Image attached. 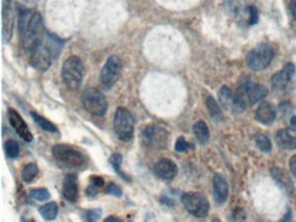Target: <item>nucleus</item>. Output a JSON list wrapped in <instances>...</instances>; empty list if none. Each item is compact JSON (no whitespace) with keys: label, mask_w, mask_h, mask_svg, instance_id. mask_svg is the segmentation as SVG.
Masks as SVG:
<instances>
[{"label":"nucleus","mask_w":296,"mask_h":222,"mask_svg":"<svg viewBox=\"0 0 296 222\" xmlns=\"http://www.w3.org/2000/svg\"><path fill=\"white\" fill-rule=\"evenodd\" d=\"M121 71V62L120 59L117 56H111L108 59L105 66L102 67L101 75H100V79H101L102 86L105 89H111L115 83L117 82L119 79V75H120Z\"/></svg>","instance_id":"nucleus-10"},{"label":"nucleus","mask_w":296,"mask_h":222,"mask_svg":"<svg viewBox=\"0 0 296 222\" xmlns=\"http://www.w3.org/2000/svg\"><path fill=\"white\" fill-rule=\"evenodd\" d=\"M62 78L70 89H78L83 78L82 60L77 56H70L62 68Z\"/></svg>","instance_id":"nucleus-5"},{"label":"nucleus","mask_w":296,"mask_h":222,"mask_svg":"<svg viewBox=\"0 0 296 222\" xmlns=\"http://www.w3.org/2000/svg\"><path fill=\"white\" fill-rule=\"evenodd\" d=\"M295 64L286 63L285 67L282 68L281 71H278V73H276L273 75L272 86L274 87L276 90H282V89H285L292 81V78L295 77Z\"/></svg>","instance_id":"nucleus-13"},{"label":"nucleus","mask_w":296,"mask_h":222,"mask_svg":"<svg viewBox=\"0 0 296 222\" xmlns=\"http://www.w3.org/2000/svg\"><path fill=\"white\" fill-rule=\"evenodd\" d=\"M289 168H291V173L296 177V155L291 157L289 159Z\"/></svg>","instance_id":"nucleus-37"},{"label":"nucleus","mask_w":296,"mask_h":222,"mask_svg":"<svg viewBox=\"0 0 296 222\" xmlns=\"http://www.w3.org/2000/svg\"><path fill=\"white\" fill-rule=\"evenodd\" d=\"M219 100L225 109H228L233 113H240L247 106L243 102L242 98L239 97L238 93H233L228 86H223L220 89Z\"/></svg>","instance_id":"nucleus-12"},{"label":"nucleus","mask_w":296,"mask_h":222,"mask_svg":"<svg viewBox=\"0 0 296 222\" xmlns=\"http://www.w3.org/2000/svg\"><path fill=\"white\" fill-rule=\"evenodd\" d=\"M105 192L109 193V195H113V196H117V198H120L121 196V189L117 187L116 184H108V187L105 188Z\"/></svg>","instance_id":"nucleus-33"},{"label":"nucleus","mask_w":296,"mask_h":222,"mask_svg":"<svg viewBox=\"0 0 296 222\" xmlns=\"http://www.w3.org/2000/svg\"><path fill=\"white\" fill-rule=\"evenodd\" d=\"M276 142L278 147L285 150L296 149V132L291 128H282L276 134Z\"/></svg>","instance_id":"nucleus-17"},{"label":"nucleus","mask_w":296,"mask_h":222,"mask_svg":"<svg viewBox=\"0 0 296 222\" xmlns=\"http://www.w3.org/2000/svg\"><path fill=\"white\" fill-rule=\"evenodd\" d=\"M30 115H32V117L34 119V121L39 124L41 128L44 131H47V132H58V128H56V126L55 124H52L51 121H48L45 117L40 116L39 113H36V112H30Z\"/></svg>","instance_id":"nucleus-24"},{"label":"nucleus","mask_w":296,"mask_h":222,"mask_svg":"<svg viewBox=\"0 0 296 222\" xmlns=\"http://www.w3.org/2000/svg\"><path fill=\"white\" fill-rule=\"evenodd\" d=\"M83 108L94 116L105 115L108 109V102L105 96L97 89H86L82 94Z\"/></svg>","instance_id":"nucleus-7"},{"label":"nucleus","mask_w":296,"mask_h":222,"mask_svg":"<svg viewBox=\"0 0 296 222\" xmlns=\"http://www.w3.org/2000/svg\"><path fill=\"white\" fill-rule=\"evenodd\" d=\"M291 124H292V127H293V128L296 130V116L291 117Z\"/></svg>","instance_id":"nucleus-40"},{"label":"nucleus","mask_w":296,"mask_h":222,"mask_svg":"<svg viewBox=\"0 0 296 222\" xmlns=\"http://www.w3.org/2000/svg\"><path fill=\"white\" fill-rule=\"evenodd\" d=\"M213 192L214 199L219 204H223L228 198V183L220 173L214 174L213 177Z\"/></svg>","instance_id":"nucleus-19"},{"label":"nucleus","mask_w":296,"mask_h":222,"mask_svg":"<svg viewBox=\"0 0 296 222\" xmlns=\"http://www.w3.org/2000/svg\"><path fill=\"white\" fill-rule=\"evenodd\" d=\"M45 28L44 24H43V18L39 13H33L32 17H30L29 24L26 26L24 34H22V44H24V48L28 51V52H33L36 47L39 45L43 39L45 37Z\"/></svg>","instance_id":"nucleus-3"},{"label":"nucleus","mask_w":296,"mask_h":222,"mask_svg":"<svg viewBox=\"0 0 296 222\" xmlns=\"http://www.w3.org/2000/svg\"><path fill=\"white\" fill-rule=\"evenodd\" d=\"M182 203L187 211L197 218H204L209 212V202L205 195L199 192L183 193Z\"/></svg>","instance_id":"nucleus-9"},{"label":"nucleus","mask_w":296,"mask_h":222,"mask_svg":"<svg viewBox=\"0 0 296 222\" xmlns=\"http://www.w3.org/2000/svg\"><path fill=\"white\" fill-rule=\"evenodd\" d=\"M273 59V51L267 44H259L251 49L246 56V63L252 71H261L270 64Z\"/></svg>","instance_id":"nucleus-8"},{"label":"nucleus","mask_w":296,"mask_h":222,"mask_svg":"<svg viewBox=\"0 0 296 222\" xmlns=\"http://www.w3.org/2000/svg\"><path fill=\"white\" fill-rule=\"evenodd\" d=\"M191 147H193V146L190 145L185 138H179V139L176 140L175 150L176 151H179V153H186V151L189 149H191Z\"/></svg>","instance_id":"nucleus-31"},{"label":"nucleus","mask_w":296,"mask_h":222,"mask_svg":"<svg viewBox=\"0 0 296 222\" xmlns=\"http://www.w3.org/2000/svg\"><path fill=\"white\" fill-rule=\"evenodd\" d=\"M63 44L64 41L59 40L56 36L47 33L33 52H30V64L37 70H47L58 58L59 51L63 47Z\"/></svg>","instance_id":"nucleus-1"},{"label":"nucleus","mask_w":296,"mask_h":222,"mask_svg":"<svg viewBox=\"0 0 296 222\" xmlns=\"http://www.w3.org/2000/svg\"><path fill=\"white\" fill-rule=\"evenodd\" d=\"M40 214L43 215L45 221H52L58 215V204L55 202L47 203V204L40 207Z\"/></svg>","instance_id":"nucleus-23"},{"label":"nucleus","mask_w":296,"mask_h":222,"mask_svg":"<svg viewBox=\"0 0 296 222\" xmlns=\"http://www.w3.org/2000/svg\"><path fill=\"white\" fill-rule=\"evenodd\" d=\"M289 13L292 18L296 21V0H289Z\"/></svg>","instance_id":"nucleus-36"},{"label":"nucleus","mask_w":296,"mask_h":222,"mask_svg":"<svg viewBox=\"0 0 296 222\" xmlns=\"http://www.w3.org/2000/svg\"><path fill=\"white\" fill-rule=\"evenodd\" d=\"M13 0H3V39L5 41H10L13 28H14V10H13Z\"/></svg>","instance_id":"nucleus-14"},{"label":"nucleus","mask_w":296,"mask_h":222,"mask_svg":"<svg viewBox=\"0 0 296 222\" xmlns=\"http://www.w3.org/2000/svg\"><path fill=\"white\" fill-rule=\"evenodd\" d=\"M78 193H79V189H78L77 176L73 173H68L64 177L63 181V196L66 198V200L73 203L77 202Z\"/></svg>","instance_id":"nucleus-18"},{"label":"nucleus","mask_w":296,"mask_h":222,"mask_svg":"<svg viewBox=\"0 0 296 222\" xmlns=\"http://www.w3.org/2000/svg\"><path fill=\"white\" fill-rule=\"evenodd\" d=\"M255 119L262 124H272L274 119H276V109L273 108L272 104L269 102H262L261 105L258 106L257 112H255Z\"/></svg>","instance_id":"nucleus-20"},{"label":"nucleus","mask_w":296,"mask_h":222,"mask_svg":"<svg viewBox=\"0 0 296 222\" xmlns=\"http://www.w3.org/2000/svg\"><path fill=\"white\" fill-rule=\"evenodd\" d=\"M255 143H257L258 149L263 151V153H269L272 150V142L266 135H258L257 139H255Z\"/></svg>","instance_id":"nucleus-29"},{"label":"nucleus","mask_w":296,"mask_h":222,"mask_svg":"<svg viewBox=\"0 0 296 222\" xmlns=\"http://www.w3.org/2000/svg\"><path fill=\"white\" fill-rule=\"evenodd\" d=\"M247 13H248V24L250 25H255L258 22V10L254 7V6H250L247 9Z\"/></svg>","instance_id":"nucleus-32"},{"label":"nucleus","mask_w":296,"mask_h":222,"mask_svg":"<svg viewBox=\"0 0 296 222\" xmlns=\"http://www.w3.org/2000/svg\"><path fill=\"white\" fill-rule=\"evenodd\" d=\"M142 140L147 147L163 149L167 146L168 132L159 126H147L142 132Z\"/></svg>","instance_id":"nucleus-11"},{"label":"nucleus","mask_w":296,"mask_h":222,"mask_svg":"<svg viewBox=\"0 0 296 222\" xmlns=\"http://www.w3.org/2000/svg\"><path fill=\"white\" fill-rule=\"evenodd\" d=\"M194 135L201 145H205L209 140V128L205 121H197L194 124Z\"/></svg>","instance_id":"nucleus-22"},{"label":"nucleus","mask_w":296,"mask_h":222,"mask_svg":"<svg viewBox=\"0 0 296 222\" xmlns=\"http://www.w3.org/2000/svg\"><path fill=\"white\" fill-rule=\"evenodd\" d=\"M155 173L163 180H172L175 179L178 174V166L174 161L163 158L156 162Z\"/></svg>","instance_id":"nucleus-16"},{"label":"nucleus","mask_w":296,"mask_h":222,"mask_svg":"<svg viewBox=\"0 0 296 222\" xmlns=\"http://www.w3.org/2000/svg\"><path fill=\"white\" fill-rule=\"evenodd\" d=\"M52 154L59 165L73 170H81L86 168V158L78 149L70 145H55Z\"/></svg>","instance_id":"nucleus-2"},{"label":"nucleus","mask_w":296,"mask_h":222,"mask_svg":"<svg viewBox=\"0 0 296 222\" xmlns=\"http://www.w3.org/2000/svg\"><path fill=\"white\" fill-rule=\"evenodd\" d=\"M206 106H208L209 112H210V115H212V117H213L214 120H223V112L220 109V106L217 105V102L214 101L213 97L208 96V98H206Z\"/></svg>","instance_id":"nucleus-25"},{"label":"nucleus","mask_w":296,"mask_h":222,"mask_svg":"<svg viewBox=\"0 0 296 222\" xmlns=\"http://www.w3.org/2000/svg\"><path fill=\"white\" fill-rule=\"evenodd\" d=\"M113 130L123 142H128L134 136V117L124 108H119L113 119Z\"/></svg>","instance_id":"nucleus-6"},{"label":"nucleus","mask_w":296,"mask_h":222,"mask_svg":"<svg viewBox=\"0 0 296 222\" xmlns=\"http://www.w3.org/2000/svg\"><path fill=\"white\" fill-rule=\"evenodd\" d=\"M121 162H123V157H121L119 153H115V154L111 155V165L113 169L116 170V173L120 176L121 179L126 180V181H130V177L128 176H126V174L123 173V170H121Z\"/></svg>","instance_id":"nucleus-27"},{"label":"nucleus","mask_w":296,"mask_h":222,"mask_svg":"<svg viewBox=\"0 0 296 222\" xmlns=\"http://www.w3.org/2000/svg\"><path fill=\"white\" fill-rule=\"evenodd\" d=\"M105 222H120V219L116 217H109V218H105Z\"/></svg>","instance_id":"nucleus-39"},{"label":"nucleus","mask_w":296,"mask_h":222,"mask_svg":"<svg viewBox=\"0 0 296 222\" xmlns=\"http://www.w3.org/2000/svg\"><path fill=\"white\" fill-rule=\"evenodd\" d=\"M90 181H92L94 185H97L98 188H101L102 185H104V180H102L101 177H97V176H92V177H90Z\"/></svg>","instance_id":"nucleus-35"},{"label":"nucleus","mask_w":296,"mask_h":222,"mask_svg":"<svg viewBox=\"0 0 296 222\" xmlns=\"http://www.w3.org/2000/svg\"><path fill=\"white\" fill-rule=\"evenodd\" d=\"M37 173H39V166L32 162V164L26 165L22 170V179L25 183H30V181H33Z\"/></svg>","instance_id":"nucleus-26"},{"label":"nucleus","mask_w":296,"mask_h":222,"mask_svg":"<svg viewBox=\"0 0 296 222\" xmlns=\"http://www.w3.org/2000/svg\"><path fill=\"white\" fill-rule=\"evenodd\" d=\"M30 198L37 202H44L49 199V192L47 188H34L30 191Z\"/></svg>","instance_id":"nucleus-30"},{"label":"nucleus","mask_w":296,"mask_h":222,"mask_svg":"<svg viewBox=\"0 0 296 222\" xmlns=\"http://www.w3.org/2000/svg\"><path fill=\"white\" fill-rule=\"evenodd\" d=\"M100 210H90L85 214V219L86 221H97L98 217H100Z\"/></svg>","instance_id":"nucleus-34"},{"label":"nucleus","mask_w":296,"mask_h":222,"mask_svg":"<svg viewBox=\"0 0 296 222\" xmlns=\"http://www.w3.org/2000/svg\"><path fill=\"white\" fill-rule=\"evenodd\" d=\"M97 185H94V184H92L90 187L88 188V191H86V193H88L89 196H93V195H96L97 193Z\"/></svg>","instance_id":"nucleus-38"},{"label":"nucleus","mask_w":296,"mask_h":222,"mask_svg":"<svg viewBox=\"0 0 296 222\" xmlns=\"http://www.w3.org/2000/svg\"><path fill=\"white\" fill-rule=\"evenodd\" d=\"M238 94L246 105H254L267 96V89L262 85L254 83L250 78L243 77L239 81Z\"/></svg>","instance_id":"nucleus-4"},{"label":"nucleus","mask_w":296,"mask_h":222,"mask_svg":"<svg viewBox=\"0 0 296 222\" xmlns=\"http://www.w3.org/2000/svg\"><path fill=\"white\" fill-rule=\"evenodd\" d=\"M272 176L273 179L276 180L277 183L280 184L286 192L289 193V195H293V192H295L293 183H292L291 176L286 173L285 170L281 169V168H272Z\"/></svg>","instance_id":"nucleus-21"},{"label":"nucleus","mask_w":296,"mask_h":222,"mask_svg":"<svg viewBox=\"0 0 296 222\" xmlns=\"http://www.w3.org/2000/svg\"><path fill=\"white\" fill-rule=\"evenodd\" d=\"M5 150L7 157H10V158H17V157L20 155V146H18V143L13 139L6 142Z\"/></svg>","instance_id":"nucleus-28"},{"label":"nucleus","mask_w":296,"mask_h":222,"mask_svg":"<svg viewBox=\"0 0 296 222\" xmlns=\"http://www.w3.org/2000/svg\"><path fill=\"white\" fill-rule=\"evenodd\" d=\"M9 120H10V124L14 127V130L17 131V134L25 140V142H32L33 140V135L29 131V127L26 126V123L24 121V119L21 117V115L18 112H15L14 109H10L9 111Z\"/></svg>","instance_id":"nucleus-15"}]
</instances>
